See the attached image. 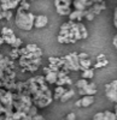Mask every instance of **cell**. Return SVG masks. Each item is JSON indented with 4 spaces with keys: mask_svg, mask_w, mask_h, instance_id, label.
I'll use <instances>...</instances> for the list:
<instances>
[{
    "mask_svg": "<svg viewBox=\"0 0 117 120\" xmlns=\"http://www.w3.org/2000/svg\"><path fill=\"white\" fill-rule=\"evenodd\" d=\"M22 120H46L42 115H40V114H37V115H35L34 118H32V116H25L24 119H22Z\"/></svg>",
    "mask_w": 117,
    "mask_h": 120,
    "instance_id": "obj_29",
    "label": "cell"
},
{
    "mask_svg": "<svg viewBox=\"0 0 117 120\" xmlns=\"http://www.w3.org/2000/svg\"><path fill=\"white\" fill-rule=\"evenodd\" d=\"M25 83L29 90V94L33 98V105L37 109L46 108L53 102L52 91L50 89V85L46 83L44 75L34 76L27 79Z\"/></svg>",
    "mask_w": 117,
    "mask_h": 120,
    "instance_id": "obj_1",
    "label": "cell"
},
{
    "mask_svg": "<svg viewBox=\"0 0 117 120\" xmlns=\"http://www.w3.org/2000/svg\"><path fill=\"white\" fill-rule=\"evenodd\" d=\"M105 95L112 102H117V79L105 85Z\"/></svg>",
    "mask_w": 117,
    "mask_h": 120,
    "instance_id": "obj_6",
    "label": "cell"
},
{
    "mask_svg": "<svg viewBox=\"0 0 117 120\" xmlns=\"http://www.w3.org/2000/svg\"><path fill=\"white\" fill-rule=\"evenodd\" d=\"M75 106L76 107H81V101H80V100H77V101L75 102Z\"/></svg>",
    "mask_w": 117,
    "mask_h": 120,
    "instance_id": "obj_38",
    "label": "cell"
},
{
    "mask_svg": "<svg viewBox=\"0 0 117 120\" xmlns=\"http://www.w3.org/2000/svg\"><path fill=\"white\" fill-rule=\"evenodd\" d=\"M17 1H18V3H19V4H21V3H22V1H24V0H17Z\"/></svg>",
    "mask_w": 117,
    "mask_h": 120,
    "instance_id": "obj_42",
    "label": "cell"
},
{
    "mask_svg": "<svg viewBox=\"0 0 117 120\" xmlns=\"http://www.w3.org/2000/svg\"><path fill=\"white\" fill-rule=\"evenodd\" d=\"M80 26H81V22L69 21V22L64 23L61 26L57 41L61 45H69V43L77 42L79 40H82Z\"/></svg>",
    "mask_w": 117,
    "mask_h": 120,
    "instance_id": "obj_2",
    "label": "cell"
},
{
    "mask_svg": "<svg viewBox=\"0 0 117 120\" xmlns=\"http://www.w3.org/2000/svg\"><path fill=\"white\" fill-rule=\"evenodd\" d=\"M42 72H44V77H45V81L48 85H53L56 84L57 79H58V72L51 71L47 66L42 68Z\"/></svg>",
    "mask_w": 117,
    "mask_h": 120,
    "instance_id": "obj_7",
    "label": "cell"
},
{
    "mask_svg": "<svg viewBox=\"0 0 117 120\" xmlns=\"http://www.w3.org/2000/svg\"><path fill=\"white\" fill-rule=\"evenodd\" d=\"M92 67V61L91 59H81L80 60V71H83V70L91 68Z\"/></svg>",
    "mask_w": 117,
    "mask_h": 120,
    "instance_id": "obj_19",
    "label": "cell"
},
{
    "mask_svg": "<svg viewBox=\"0 0 117 120\" xmlns=\"http://www.w3.org/2000/svg\"><path fill=\"white\" fill-rule=\"evenodd\" d=\"M79 94L82 95V96H86V95H91V96H94L97 94V85L95 83H88L85 88L82 89H79Z\"/></svg>",
    "mask_w": 117,
    "mask_h": 120,
    "instance_id": "obj_8",
    "label": "cell"
},
{
    "mask_svg": "<svg viewBox=\"0 0 117 120\" xmlns=\"http://www.w3.org/2000/svg\"><path fill=\"white\" fill-rule=\"evenodd\" d=\"M0 36H1V35H0ZM1 37L4 38V42L6 45H10V46H12V43L16 41V38H17V36H16L15 33H11V34H8V35H4Z\"/></svg>",
    "mask_w": 117,
    "mask_h": 120,
    "instance_id": "obj_18",
    "label": "cell"
},
{
    "mask_svg": "<svg viewBox=\"0 0 117 120\" xmlns=\"http://www.w3.org/2000/svg\"><path fill=\"white\" fill-rule=\"evenodd\" d=\"M77 55H79V59H80V60H81V59H88V58H89V55L87 54V53H85V52H82V53H79Z\"/></svg>",
    "mask_w": 117,
    "mask_h": 120,
    "instance_id": "obj_33",
    "label": "cell"
},
{
    "mask_svg": "<svg viewBox=\"0 0 117 120\" xmlns=\"http://www.w3.org/2000/svg\"><path fill=\"white\" fill-rule=\"evenodd\" d=\"M34 19L35 15L30 11H24L21 7L17 8V12L15 15V24L18 29L24 30V31H30L34 28Z\"/></svg>",
    "mask_w": 117,
    "mask_h": 120,
    "instance_id": "obj_3",
    "label": "cell"
},
{
    "mask_svg": "<svg viewBox=\"0 0 117 120\" xmlns=\"http://www.w3.org/2000/svg\"><path fill=\"white\" fill-rule=\"evenodd\" d=\"M13 17V13L11 10H5V11H3V18L6 19V21H11Z\"/></svg>",
    "mask_w": 117,
    "mask_h": 120,
    "instance_id": "obj_26",
    "label": "cell"
},
{
    "mask_svg": "<svg viewBox=\"0 0 117 120\" xmlns=\"http://www.w3.org/2000/svg\"><path fill=\"white\" fill-rule=\"evenodd\" d=\"M65 120H76V115L74 112H70V113H68L66 116H65Z\"/></svg>",
    "mask_w": 117,
    "mask_h": 120,
    "instance_id": "obj_32",
    "label": "cell"
},
{
    "mask_svg": "<svg viewBox=\"0 0 117 120\" xmlns=\"http://www.w3.org/2000/svg\"><path fill=\"white\" fill-rule=\"evenodd\" d=\"M18 65L23 72H36L41 67V59H27L21 56L18 59Z\"/></svg>",
    "mask_w": 117,
    "mask_h": 120,
    "instance_id": "obj_5",
    "label": "cell"
},
{
    "mask_svg": "<svg viewBox=\"0 0 117 120\" xmlns=\"http://www.w3.org/2000/svg\"><path fill=\"white\" fill-rule=\"evenodd\" d=\"M79 53L76 52H73V53H69L63 56L64 59V65L61 70L68 72L69 73L70 71H80V59H79Z\"/></svg>",
    "mask_w": 117,
    "mask_h": 120,
    "instance_id": "obj_4",
    "label": "cell"
},
{
    "mask_svg": "<svg viewBox=\"0 0 117 120\" xmlns=\"http://www.w3.org/2000/svg\"><path fill=\"white\" fill-rule=\"evenodd\" d=\"M88 83H89V82L87 81V79L81 78V79H79V81H77V82L75 83V85H76V88H77V89H82V88H85Z\"/></svg>",
    "mask_w": 117,
    "mask_h": 120,
    "instance_id": "obj_25",
    "label": "cell"
},
{
    "mask_svg": "<svg viewBox=\"0 0 117 120\" xmlns=\"http://www.w3.org/2000/svg\"><path fill=\"white\" fill-rule=\"evenodd\" d=\"M69 17V21L73 22H81L82 19L85 18V11H79V10H73L70 12V15L68 16Z\"/></svg>",
    "mask_w": 117,
    "mask_h": 120,
    "instance_id": "obj_10",
    "label": "cell"
},
{
    "mask_svg": "<svg viewBox=\"0 0 117 120\" xmlns=\"http://www.w3.org/2000/svg\"><path fill=\"white\" fill-rule=\"evenodd\" d=\"M113 25H115V28H117V7L115 8V17H113Z\"/></svg>",
    "mask_w": 117,
    "mask_h": 120,
    "instance_id": "obj_34",
    "label": "cell"
},
{
    "mask_svg": "<svg viewBox=\"0 0 117 120\" xmlns=\"http://www.w3.org/2000/svg\"><path fill=\"white\" fill-rule=\"evenodd\" d=\"M74 95H75V90L71 89V88H69V89H66V90H65V93H64L63 96L59 98V101L63 102V103H64V102H68Z\"/></svg>",
    "mask_w": 117,
    "mask_h": 120,
    "instance_id": "obj_14",
    "label": "cell"
},
{
    "mask_svg": "<svg viewBox=\"0 0 117 120\" xmlns=\"http://www.w3.org/2000/svg\"><path fill=\"white\" fill-rule=\"evenodd\" d=\"M47 24H48L47 16H45V15H36L35 16V19H34V26L35 28L41 29V28H45Z\"/></svg>",
    "mask_w": 117,
    "mask_h": 120,
    "instance_id": "obj_9",
    "label": "cell"
},
{
    "mask_svg": "<svg viewBox=\"0 0 117 120\" xmlns=\"http://www.w3.org/2000/svg\"><path fill=\"white\" fill-rule=\"evenodd\" d=\"M73 5V0H54V6L61 7V6H68L70 7Z\"/></svg>",
    "mask_w": 117,
    "mask_h": 120,
    "instance_id": "obj_20",
    "label": "cell"
},
{
    "mask_svg": "<svg viewBox=\"0 0 117 120\" xmlns=\"http://www.w3.org/2000/svg\"><path fill=\"white\" fill-rule=\"evenodd\" d=\"M104 120H117V119H116V115L113 112L105 111L104 112Z\"/></svg>",
    "mask_w": 117,
    "mask_h": 120,
    "instance_id": "obj_24",
    "label": "cell"
},
{
    "mask_svg": "<svg viewBox=\"0 0 117 120\" xmlns=\"http://www.w3.org/2000/svg\"><path fill=\"white\" fill-rule=\"evenodd\" d=\"M4 56H5V55H4V54H3V53H0V60H1V59H3V58H4Z\"/></svg>",
    "mask_w": 117,
    "mask_h": 120,
    "instance_id": "obj_41",
    "label": "cell"
},
{
    "mask_svg": "<svg viewBox=\"0 0 117 120\" xmlns=\"http://www.w3.org/2000/svg\"><path fill=\"white\" fill-rule=\"evenodd\" d=\"M56 11H57L58 15H61V16H69L73 10H71V6L70 7H68V6H61V7H56Z\"/></svg>",
    "mask_w": 117,
    "mask_h": 120,
    "instance_id": "obj_17",
    "label": "cell"
},
{
    "mask_svg": "<svg viewBox=\"0 0 117 120\" xmlns=\"http://www.w3.org/2000/svg\"><path fill=\"white\" fill-rule=\"evenodd\" d=\"M80 101H81V107H89L94 102V96H91V95L82 96V98H80Z\"/></svg>",
    "mask_w": 117,
    "mask_h": 120,
    "instance_id": "obj_15",
    "label": "cell"
},
{
    "mask_svg": "<svg viewBox=\"0 0 117 120\" xmlns=\"http://www.w3.org/2000/svg\"><path fill=\"white\" fill-rule=\"evenodd\" d=\"M65 90H66V88H65V86H56V88H54V90L52 91L53 101H54V100H59V98L63 96V94L65 93Z\"/></svg>",
    "mask_w": 117,
    "mask_h": 120,
    "instance_id": "obj_13",
    "label": "cell"
},
{
    "mask_svg": "<svg viewBox=\"0 0 117 120\" xmlns=\"http://www.w3.org/2000/svg\"><path fill=\"white\" fill-rule=\"evenodd\" d=\"M23 46V41H22V38H19V37H17L16 38V41L12 43V48H21Z\"/></svg>",
    "mask_w": 117,
    "mask_h": 120,
    "instance_id": "obj_28",
    "label": "cell"
},
{
    "mask_svg": "<svg viewBox=\"0 0 117 120\" xmlns=\"http://www.w3.org/2000/svg\"><path fill=\"white\" fill-rule=\"evenodd\" d=\"M8 56L11 58L12 60H18L19 58H21V55H19V51H18V48H12V49H11V52L8 53Z\"/></svg>",
    "mask_w": 117,
    "mask_h": 120,
    "instance_id": "obj_22",
    "label": "cell"
},
{
    "mask_svg": "<svg viewBox=\"0 0 117 120\" xmlns=\"http://www.w3.org/2000/svg\"><path fill=\"white\" fill-rule=\"evenodd\" d=\"M4 45H5V42H4V38H3L1 36H0V48H1Z\"/></svg>",
    "mask_w": 117,
    "mask_h": 120,
    "instance_id": "obj_36",
    "label": "cell"
},
{
    "mask_svg": "<svg viewBox=\"0 0 117 120\" xmlns=\"http://www.w3.org/2000/svg\"><path fill=\"white\" fill-rule=\"evenodd\" d=\"M27 1H29V3H32V1H34V0H27Z\"/></svg>",
    "mask_w": 117,
    "mask_h": 120,
    "instance_id": "obj_43",
    "label": "cell"
},
{
    "mask_svg": "<svg viewBox=\"0 0 117 120\" xmlns=\"http://www.w3.org/2000/svg\"><path fill=\"white\" fill-rule=\"evenodd\" d=\"M11 33H13V30H12L11 28H8V26H3V29H1V36L8 35V34H11Z\"/></svg>",
    "mask_w": 117,
    "mask_h": 120,
    "instance_id": "obj_30",
    "label": "cell"
},
{
    "mask_svg": "<svg viewBox=\"0 0 117 120\" xmlns=\"http://www.w3.org/2000/svg\"><path fill=\"white\" fill-rule=\"evenodd\" d=\"M25 47V49H27V54L28 53H34V52H36V51H39V48L37 47V45H35V43H28V45H25L24 46ZM25 54V55H27Z\"/></svg>",
    "mask_w": 117,
    "mask_h": 120,
    "instance_id": "obj_21",
    "label": "cell"
},
{
    "mask_svg": "<svg viewBox=\"0 0 117 120\" xmlns=\"http://www.w3.org/2000/svg\"><path fill=\"white\" fill-rule=\"evenodd\" d=\"M80 29H81V36H82V38H87V37H88V33H87V29H86V26H85L82 23H81Z\"/></svg>",
    "mask_w": 117,
    "mask_h": 120,
    "instance_id": "obj_31",
    "label": "cell"
},
{
    "mask_svg": "<svg viewBox=\"0 0 117 120\" xmlns=\"http://www.w3.org/2000/svg\"><path fill=\"white\" fill-rule=\"evenodd\" d=\"M108 64H109V60L108 59H104V60H100V61H97L93 65V68H101V67H105Z\"/></svg>",
    "mask_w": 117,
    "mask_h": 120,
    "instance_id": "obj_23",
    "label": "cell"
},
{
    "mask_svg": "<svg viewBox=\"0 0 117 120\" xmlns=\"http://www.w3.org/2000/svg\"><path fill=\"white\" fill-rule=\"evenodd\" d=\"M94 77V68L91 67V68H87V70H83L82 73H81V78L83 79H87V81H89Z\"/></svg>",
    "mask_w": 117,
    "mask_h": 120,
    "instance_id": "obj_16",
    "label": "cell"
},
{
    "mask_svg": "<svg viewBox=\"0 0 117 120\" xmlns=\"http://www.w3.org/2000/svg\"><path fill=\"white\" fill-rule=\"evenodd\" d=\"M18 7H21L22 10H24V11H29V10H30V3L24 0V1H22L21 4H19Z\"/></svg>",
    "mask_w": 117,
    "mask_h": 120,
    "instance_id": "obj_27",
    "label": "cell"
},
{
    "mask_svg": "<svg viewBox=\"0 0 117 120\" xmlns=\"http://www.w3.org/2000/svg\"><path fill=\"white\" fill-rule=\"evenodd\" d=\"M48 63L56 65L61 70L63 67V65H64V59H63V56H50L48 58Z\"/></svg>",
    "mask_w": 117,
    "mask_h": 120,
    "instance_id": "obj_11",
    "label": "cell"
},
{
    "mask_svg": "<svg viewBox=\"0 0 117 120\" xmlns=\"http://www.w3.org/2000/svg\"><path fill=\"white\" fill-rule=\"evenodd\" d=\"M104 59H106L105 54H99L98 56H97V61H100V60H104Z\"/></svg>",
    "mask_w": 117,
    "mask_h": 120,
    "instance_id": "obj_35",
    "label": "cell"
},
{
    "mask_svg": "<svg viewBox=\"0 0 117 120\" xmlns=\"http://www.w3.org/2000/svg\"><path fill=\"white\" fill-rule=\"evenodd\" d=\"M1 19H4V18H3V10L0 7V21H1Z\"/></svg>",
    "mask_w": 117,
    "mask_h": 120,
    "instance_id": "obj_40",
    "label": "cell"
},
{
    "mask_svg": "<svg viewBox=\"0 0 117 120\" xmlns=\"http://www.w3.org/2000/svg\"><path fill=\"white\" fill-rule=\"evenodd\" d=\"M113 46L116 47V49H117V35L113 37Z\"/></svg>",
    "mask_w": 117,
    "mask_h": 120,
    "instance_id": "obj_37",
    "label": "cell"
},
{
    "mask_svg": "<svg viewBox=\"0 0 117 120\" xmlns=\"http://www.w3.org/2000/svg\"><path fill=\"white\" fill-rule=\"evenodd\" d=\"M73 84V79L69 76H65L63 78H58L56 82V86H64V85H71Z\"/></svg>",
    "mask_w": 117,
    "mask_h": 120,
    "instance_id": "obj_12",
    "label": "cell"
},
{
    "mask_svg": "<svg viewBox=\"0 0 117 120\" xmlns=\"http://www.w3.org/2000/svg\"><path fill=\"white\" fill-rule=\"evenodd\" d=\"M113 113H115V115H116V119H117V103L115 105V112H113Z\"/></svg>",
    "mask_w": 117,
    "mask_h": 120,
    "instance_id": "obj_39",
    "label": "cell"
}]
</instances>
